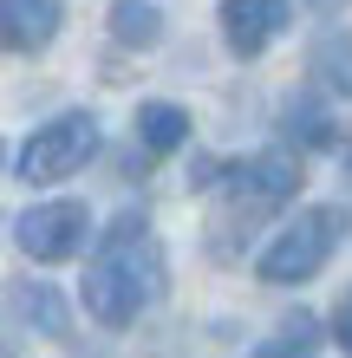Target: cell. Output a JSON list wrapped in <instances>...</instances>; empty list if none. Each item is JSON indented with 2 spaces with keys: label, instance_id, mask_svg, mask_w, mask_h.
<instances>
[{
  "label": "cell",
  "instance_id": "6da1fadb",
  "mask_svg": "<svg viewBox=\"0 0 352 358\" xmlns=\"http://www.w3.org/2000/svg\"><path fill=\"white\" fill-rule=\"evenodd\" d=\"M163 280H170V267H163L157 228L124 208V215L105 228V241L92 248V261H85V313L118 332V326H131L137 313L157 306Z\"/></svg>",
  "mask_w": 352,
  "mask_h": 358
},
{
  "label": "cell",
  "instance_id": "7a4b0ae2",
  "mask_svg": "<svg viewBox=\"0 0 352 358\" xmlns=\"http://www.w3.org/2000/svg\"><path fill=\"white\" fill-rule=\"evenodd\" d=\"M339 235H346V208H300V215L261 248L255 273L267 287H300V280H314V273L333 261Z\"/></svg>",
  "mask_w": 352,
  "mask_h": 358
},
{
  "label": "cell",
  "instance_id": "3957f363",
  "mask_svg": "<svg viewBox=\"0 0 352 358\" xmlns=\"http://www.w3.org/2000/svg\"><path fill=\"white\" fill-rule=\"evenodd\" d=\"M92 157H98V117L92 111H59L52 124H39V131L20 143L13 176L20 182H66V176L85 170Z\"/></svg>",
  "mask_w": 352,
  "mask_h": 358
},
{
  "label": "cell",
  "instance_id": "277c9868",
  "mask_svg": "<svg viewBox=\"0 0 352 358\" xmlns=\"http://www.w3.org/2000/svg\"><path fill=\"white\" fill-rule=\"evenodd\" d=\"M294 189H300V163L287 150H261L229 170L222 196H229V215H274V208L294 202Z\"/></svg>",
  "mask_w": 352,
  "mask_h": 358
},
{
  "label": "cell",
  "instance_id": "5b68a950",
  "mask_svg": "<svg viewBox=\"0 0 352 358\" xmlns=\"http://www.w3.org/2000/svg\"><path fill=\"white\" fill-rule=\"evenodd\" d=\"M92 235V215H85V202H33L27 215L13 222V241H20V255H33V261H72L78 248H85Z\"/></svg>",
  "mask_w": 352,
  "mask_h": 358
},
{
  "label": "cell",
  "instance_id": "8992f818",
  "mask_svg": "<svg viewBox=\"0 0 352 358\" xmlns=\"http://www.w3.org/2000/svg\"><path fill=\"white\" fill-rule=\"evenodd\" d=\"M287 33V0H222V39L235 59L267 52Z\"/></svg>",
  "mask_w": 352,
  "mask_h": 358
},
{
  "label": "cell",
  "instance_id": "52a82bcc",
  "mask_svg": "<svg viewBox=\"0 0 352 358\" xmlns=\"http://www.w3.org/2000/svg\"><path fill=\"white\" fill-rule=\"evenodd\" d=\"M59 33V0H0V39L7 52H46Z\"/></svg>",
  "mask_w": 352,
  "mask_h": 358
},
{
  "label": "cell",
  "instance_id": "ba28073f",
  "mask_svg": "<svg viewBox=\"0 0 352 358\" xmlns=\"http://www.w3.org/2000/svg\"><path fill=\"white\" fill-rule=\"evenodd\" d=\"M307 72H314V85L326 98H352V33L346 27H326L314 39V52H307Z\"/></svg>",
  "mask_w": 352,
  "mask_h": 358
},
{
  "label": "cell",
  "instance_id": "9c48e42d",
  "mask_svg": "<svg viewBox=\"0 0 352 358\" xmlns=\"http://www.w3.org/2000/svg\"><path fill=\"white\" fill-rule=\"evenodd\" d=\"M137 137L150 157H170L190 143V111H176V104H137Z\"/></svg>",
  "mask_w": 352,
  "mask_h": 358
},
{
  "label": "cell",
  "instance_id": "30bf717a",
  "mask_svg": "<svg viewBox=\"0 0 352 358\" xmlns=\"http://www.w3.org/2000/svg\"><path fill=\"white\" fill-rule=\"evenodd\" d=\"M13 313H20L33 332H46V339H66V326H72V320H66V300H59L52 287H39V280H33V287H13Z\"/></svg>",
  "mask_w": 352,
  "mask_h": 358
},
{
  "label": "cell",
  "instance_id": "8fae6325",
  "mask_svg": "<svg viewBox=\"0 0 352 358\" xmlns=\"http://www.w3.org/2000/svg\"><path fill=\"white\" fill-rule=\"evenodd\" d=\"M111 39H118V46H157V39H163V13L150 7V0H118V7H111Z\"/></svg>",
  "mask_w": 352,
  "mask_h": 358
},
{
  "label": "cell",
  "instance_id": "7c38bea8",
  "mask_svg": "<svg viewBox=\"0 0 352 358\" xmlns=\"http://www.w3.org/2000/svg\"><path fill=\"white\" fill-rule=\"evenodd\" d=\"M287 131H294L300 143H320V150L339 137V131H333V117H326L314 98H294V104H287Z\"/></svg>",
  "mask_w": 352,
  "mask_h": 358
},
{
  "label": "cell",
  "instance_id": "4fadbf2b",
  "mask_svg": "<svg viewBox=\"0 0 352 358\" xmlns=\"http://www.w3.org/2000/svg\"><path fill=\"white\" fill-rule=\"evenodd\" d=\"M307 345H314V326H307V320H294L274 345H261L255 358H307Z\"/></svg>",
  "mask_w": 352,
  "mask_h": 358
},
{
  "label": "cell",
  "instance_id": "5bb4252c",
  "mask_svg": "<svg viewBox=\"0 0 352 358\" xmlns=\"http://www.w3.org/2000/svg\"><path fill=\"white\" fill-rule=\"evenodd\" d=\"M333 332H339V345H346V358H352V300H339V313H333Z\"/></svg>",
  "mask_w": 352,
  "mask_h": 358
},
{
  "label": "cell",
  "instance_id": "9a60e30c",
  "mask_svg": "<svg viewBox=\"0 0 352 358\" xmlns=\"http://www.w3.org/2000/svg\"><path fill=\"white\" fill-rule=\"evenodd\" d=\"M307 7H320V13H333V7H346V0H307Z\"/></svg>",
  "mask_w": 352,
  "mask_h": 358
}]
</instances>
